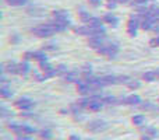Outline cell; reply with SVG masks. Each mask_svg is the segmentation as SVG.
<instances>
[{
	"label": "cell",
	"instance_id": "cell-1",
	"mask_svg": "<svg viewBox=\"0 0 159 140\" xmlns=\"http://www.w3.org/2000/svg\"><path fill=\"white\" fill-rule=\"evenodd\" d=\"M31 31H32V34H35L36 36H39V38H49V36H52L53 34L57 32L52 21H49L48 24L38 25V27L32 28Z\"/></svg>",
	"mask_w": 159,
	"mask_h": 140
},
{
	"label": "cell",
	"instance_id": "cell-2",
	"mask_svg": "<svg viewBox=\"0 0 159 140\" xmlns=\"http://www.w3.org/2000/svg\"><path fill=\"white\" fill-rule=\"evenodd\" d=\"M8 129L16 133L17 136H28L35 132V130H34L32 128H30L28 125H21V123H10L8 125Z\"/></svg>",
	"mask_w": 159,
	"mask_h": 140
},
{
	"label": "cell",
	"instance_id": "cell-3",
	"mask_svg": "<svg viewBox=\"0 0 159 140\" xmlns=\"http://www.w3.org/2000/svg\"><path fill=\"white\" fill-rule=\"evenodd\" d=\"M98 52L101 53V55L106 56V58L113 59V58H116V55H117L119 46H117V44H112V42H110V44H105L102 48H99Z\"/></svg>",
	"mask_w": 159,
	"mask_h": 140
},
{
	"label": "cell",
	"instance_id": "cell-4",
	"mask_svg": "<svg viewBox=\"0 0 159 140\" xmlns=\"http://www.w3.org/2000/svg\"><path fill=\"white\" fill-rule=\"evenodd\" d=\"M138 27H141V22L138 21V17H131L127 22V32L130 36H135L137 35V30Z\"/></svg>",
	"mask_w": 159,
	"mask_h": 140
},
{
	"label": "cell",
	"instance_id": "cell-5",
	"mask_svg": "<svg viewBox=\"0 0 159 140\" xmlns=\"http://www.w3.org/2000/svg\"><path fill=\"white\" fill-rule=\"evenodd\" d=\"M16 107L21 111H30V109H32V107H34V101L27 98V97H21V98H18L16 101Z\"/></svg>",
	"mask_w": 159,
	"mask_h": 140
},
{
	"label": "cell",
	"instance_id": "cell-6",
	"mask_svg": "<svg viewBox=\"0 0 159 140\" xmlns=\"http://www.w3.org/2000/svg\"><path fill=\"white\" fill-rule=\"evenodd\" d=\"M24 59L25 60H38V62H45L48 60L46 53L43 52H25L24 53Z\"/></svg>",
	"mask_w": 159,
	"mask_h": 140
},
{
	"label": "cell",
	"instance_id": "cell-7",
	"mask_svg": "<svg viewBox=\"0 0 159 140\" xmlns=\"http://www.w3.org/2000/svg\"><path fill=\"white\" fill-rule=\"evenodd\" d=\"M119 104H126V105H140L141 104V97L131 94L129 97H124V98L119 99Z\"/></svg>",
	"mask_w": 159,
	"mask_h": 140
},
{
	"label": "cell",
	"instance_id": "cell-8",
	"mask_svg": "<svg viewBox=\"0 0 159 140\" xmlns=\"http://www.w3.org/2000/svg\"><path fill=\"white\" fill-rule=\"evenodd\" d=\"M106 128H107V123L105 121H92L87 126V129L91 130V132H101V130H105Z\"/></svg>",
	"mask_w": 159,
	"mask_h": 140
},
{
	"label": "cell",
	"instance_id": "cell-9",
	"mask_svg": "<svg viewBox=\"0 0 159 140\" xmlns=\"http://www.w3.org/2000/svg\"><path fill=\"white\" fill-rule=\"evenodd\" d=\"M17 67H18V63L16 62H7V63H3L2 65V71L3 73H13L17 74Z\"/></svg>",
	"mask_w": 159,
	"mask_h": 140
},
{
	"label": "cell",
	"instance_id": "cell-10",
	"mask_svg": "<svg viewBox=\"0 0 159 140\" xmlns=\"http://www.w3.org/2000/svg\"><path fill=\"white\" fill-rule=\"evenodd\" d=\"M143 80H145V81H157V80H159V70H152L144 73Z\"/></svg>",
	"mask_w": 159,
	"mask_h": 140
},
{
	"label": "cell",
	"instance_id": "cell-11",
	"mask_svg": "<svg viewBox=\"0 0 159 140\" xmlns=\"http://www.w3.org/2000/svg\"><path fill=\"white\" fill-rule=\"evenodd\" d=\"M154 24H155V20L151 18V17H145V18L141 20V28L145 31L152 30V28H154Z\"/></svg>",
	"mask_w": 159,
	"mask_h": 140
},
{
	"label": "cell",
	"instance_id": "cell-12",
	"mask_svg": "<svg viewBox=\"0 0 159 140\" xmlns=\"http://www.w3.org/2000/svg\"><path fill=\"white\" fill-rule=\"evenodd\" d=\"M88 45H89L92 49H96L98 51L99 48L103 46V38H89V42H88Z\"/></svg>",
	"mask_w": 159,
	"mask_h": 140
},
{
	"label": "cell",
	"instance_id": "cell-13",
	"mask_svg": "<svg viewBox=\"0 0 159 140\" xmlns=\"http://www.w3.org/2000/svg\"><path fill=\"white\" fill-rule=\"evenodd\" d=\"M28 71H30V63H28V62L18 63V67H17V74H20V76H27Z\"/></svg>",
	"mask_w": 159,
	"mask_h": 140
},
{
	"label": "cell",
	"instance_id": "cell-14",
	"mask_svg": "<svg viewBox=\"0 0 159 140\" xmlns=\"http://www.w3.org/2000/svg\"><path fill=\"white\" fill-rule=\"evenodd\" d=\"M63 77H64V80H66V81H69V83H71V81L78 83L80 81V76H78L77 71H67Z\"/></svg>",
	"mask_w": 159,
	"mask_h": 140
},
{
	"label": "cell",
	"instance_id": "cell-15",
	"mask_svg": "<svg viewBox=\"0 0 159 140\" xmlns=\"http://www.w3.org/2000/svg\"><path fill=\"white\" fill-rule=\"evenodd\" d=\"M52 16L55 20H69V13L66 10H55Z\"/></svg>",
	"mask_w": 159,
	"mask_h": 140
},
{
	"label": "cell",
	"instance_id": "cell-16",
	"mask_svg": "<svg viewBox=\"0 0 159 140\" xmlns=\"http://www.w3.org/2000/svg\"><path fill=\"white\" fill-rule=\"evenodd\" d=\"M103 22H107V24H110V25H113V27H116L117 25V22H119V20L116 18L115 16H113L112 13H107V14H105L103 16Z\"/></svg>",
	"mask_w": 159,
	"mask_h": 140
},
{
	"label": "cell",
	"instance_id": "cell-17",
	"mask_svg": "<svg viewBox=\"0 0 159 140\" xmlns=\"http://www.w3.org/2000/svg\"><path fill=\"white\" fill-rule=\"evenodd\" d=\"M0 95H2L3 98H11V97H13V91H11V88L8 87V85L3 84L2 88H0Z\"/></svg>",
	"mask_w": 159,
	"mask_h": 140
},
{
	"label": "cell",
	"instance_id": "cell-18",
	"mask_svg": "<svg viewBox=\"0 0 159 140\" xmlns=\"http://www.w3.org/2000/svg\"><path fill=\"white\" fill-rule=\"evenodd\" d=\"M102 21H103V20L96 18V17H91L89 21L87 22V25L89 28H99V27H102Z\"/></svg>",
	"mask_w": 159,
	"mask_h": 140
},
{
	"label": "cell",
	"instance_id": "cell-19",
	"mask_svg": "<svg viewBox=\"0 0 159 140\" xmlns=\"http://www.w3.org/2000/svg\"><path fill=\"white\" fill-rule=\"evenodd\" d=\"M74 32H75V34H78V35H88V36H89V34H91V28L88 27V25H82V27L74 28Z\"/></svg>",
	"mask_w": 159,
	"mask_h": 140
},
{
	"label": "cell",
	"instance_id": "cell-20",
	"mask_svg": "<svg viewBox=\"0 0 159 140\" xmlns=\"http://www.w3.org/2000/svg\"><path fill=\"white\" fill-rule=\"evenodd\" d=\"M133 123L135 126H143L145 123V118L143 115H135V116H133Z\"/></svg>",
	"mask_w": 159,
	"mask_h": 140
},
{
	"label": "cell",
	"instance_id": "cell-21",
	"mask_svg": "<svg viewBox=\"0 0 159 140\" xmlns=\"http://www.w3.org/2000/svg\"><path fill=\"white\" fill-rule=\"evenodd\" d=\"M39 138L43 139V140H50V139H52V132H50V130H48V129L41 130V132H39Z\"/></svg>",
	"mask_w": 159,
	"mask_h": 140
},
{
	"label": "cell",
	"instance_id": "cell-22",
	"mask_svg": "<svg viewBox=\"0 0 159 140\" xmlns=\"http://www.w3.org/2000/svg\"><path fill=\"white\" fill-rule=\"evenodd\" d=\"M102 102H103V104H107V105L119 104V101H117L116 97H105V98H102Z\"/></svg>",
	"mask_w": 159,
	"mask_h": 140
},
{
	"label": "cell",
	"instance_id": "cell-23",
	"mask_svg": "<svg viewBox=\"0 0 159 140\" xmlns=\"http://www.w3.org/2000/svg\"><path fill=\"white\" fill-rule=\"evenodd\" d=\"M6 3L10 6H24L28 3V0H6Z\"/></svg>",
	"mask_w": 159,
	"mask_h": 140
},
{
	"label": "cell",
	"instance_id": "cell-24",
	"mask_svg": "<svg viewBox=\"0 0 159 140\" xmlns=\"http://www.w3.org/2000/svg\"><path fill=\"white\" fill-rule=\"evenodd\" d=\"M145 135L149 136L151 139H154V138H157V136H158V130L154 129V128H147V129H145Z\"/></svg>",
	"mask_w": 159,
	"mask_h": 140
},
{
	"label": "cell",
	"instance_id": "cell-25",
	"mask_svg": "<svg viewBox=\"0 0 159 140\" xmlns=\"http://www.w3.org/2000/svg\"><path fill=\"white\" fill-rule=\"evenodd\" d=\"M56 71H57L59 76H64V74H66L69 70H67V66H66V65H59V66L56 67Z\"/></svg>",
	"mask_w": 159,
	"mask_h": 140
},
{
	"label": "cell",
	"instance_id": "cell-26",
	"mask_svg": "<svg viewBox=\"0 0 159 140\" xmlns=\"http://www.w3.org/2000/svg\"><path fill=\"white\" fill-rule=\"evenodd\" d=\"M39 67H41V70L43 71H48V70H50V69H53L52 66H50V63H48V60H45V62H39Z\"/></svg>",
	"mask_w": 159,
	"mask_h": 140
},
{
	"label": "cell",
	"instance_id": "cell-27",
	"mask_svg": "<svg viewBox=\"0 0 159 140\" xmlns=\"http://www.w3.org/2000/svg\"><path fill=\"white\" fill-rule=\"evenodd\" d=\"M91 18L89 13H87V11H80V20H81L82 22H88Z\"/></svg>",
	"mask_w": 159,
	"mask_h": 140
},
{
	"label": "cell",
	"instance_id": "cell-28",
	"mask_svg": "<svg viewBox=\"0 0 159 140\" xmlns=\"http://www.w3.org/2000/svg\"><path fill=\"white\" fill-rule=\"evenodd\" d=\"M56 74H57V71H56V69H50V70L45 71V73H43V77H45V80H46V79H50V77L56 76Z\"/></svg>",
	"mask_w": 159,
	"mask_h": 140
},
{
	"label": "cell",
	"instance_id": "cell-29",
	"mask_svg": "<svg viewBox=\"0 0 159 140\" xmlns=\"http://www.w3.org/2000/svg\"><path fill=\"white\" fill-rule=\"evenodd\" d=\"M127 87H130V88H138V87H140V83H138V81H134V80L131 79V81L127 84Z\"/></svg>",
	"mask_w": 159,
	"mask_h": 140
},
{
	"label": "cell",
	"instance_id": "cell-30",
	"mask_svg": "<svg viewBox=\"0 0 159 140\" xmlns=\"http://www.w3.org/2000/svg\"><path fill=\"white\" fill-rule=\"evenodd\" d=\"M91 6H93V7H98V6H101V0H88Z\"/></svg>",
	"mask_w": 159,
	"mask_h": 140
},
{
	"label": "cell",
	"instance_id": "cell-31",
	"mask_svg": "<svg viewBox=\"0 0 159 140\" xmlns=\"http://www.w3.org/2000/svg\"><path fill=\"white\" fill-rule=\"evenodd\" d=\"M149 44L152 45V46H159V36H157V38H154V39H151V42Z\"/></svg>",
	"mask_w": 159,
	"mask_h": 140
},
{
	"label": "cell",
	"instance_id": "cell-32",
	"mask_svg": "<svg viewBox=\"0 0 159 140\" xmlns=\"http://www.w3.org/2000/svg\"><path fill=\"white\" fill-rule=\"evenodd\" d=\"M116 4H119V3L116 2V0H113V2H109V3H107L106 6H107V8H115Z\"/></svg>",
	"mask_w": 159,
	"mask_h": 140
},
{
	"label": "cell",
	"instance_id": "cell-33",
	"mask_svg": "<svg viewBox=\"0 0 159 140\" xmlns=\"http://www.w3.org/2000/svg\"><path fill=\"white\" fill-rule=\"evenodd\" d=\"M147 2H149V0H134V4H137V6H144Z\"/></svg>",
	"mask_w": 159,
	"mask_h": 140
},
{
	"label": "cell",
	"instance_id": "cell-34",
	"mask_svg": "<svg viewBox=\"0 0 159 140\" xmlns=\"http://www.w3.org/2000/svg\"><path fill=\"white\" fill-rule=\"evenodd\" d=\"M116 2H117L119 4H127V3H129L130 0H116Z\"/></svg>",
	"mask_w": 159,
	"mask_h": 140
},
{
	"label": "cell",
	"instance_id": "cell-35",
	"mask_svg": "<svg viewBox=\"0 0 159 140\" xmlns=\"http://www.w3.org/2000/svg\"><path fill=\"white\" fill-rule=\"evenodd\" d=\"M69 140H81V139H80L78 136H75V135H71V136L69 138Z\"/></svg>",
	"mask_w": 159,
	"mask_h": 140
},
{
	"label": "cell",
	"instance_id": "cell-36",
	"mask_svg": "<svg viewBox=\"0 0 159 140\" xmlns=\"http://www.w3.org/2000/svg\"><path fill=\"white\" fill-rule=\"evenodd\" d=\"M43 49H46V51H55V49H56V46H45Z\"/></svg>",
	"mask_w": 159,
	"mask_h": 140
},
{
	"label": "cell",
	"instance_id": "cell-37",
	"mask_svg": "<svg viewBox=\"0 0 159 140\" xmlns=\"http://www.w3.org/2000/svg\"><path fill=\"white\" fill-rule=\"evenodd\" d=\"M18 140H27V139H21V138H20V139H18Z\"/></svg>",
	"mask_w": 159,
	"mask_h": 140
},
{
	"label": "cell",
	"instance_id": "cell-38",
	"mask_svg": "<svg viewBox=\"0 0 159 140\" xmlns=\"http://www.w3.org/2000/svg\"><path fill=\"white\" fill-rule=\"evenodd\" d=\"M157 21H159V18H158V20H157Z\"/></svg>",
	"mask_w": 159,
	"mask_h": 140
}]
</instances>
